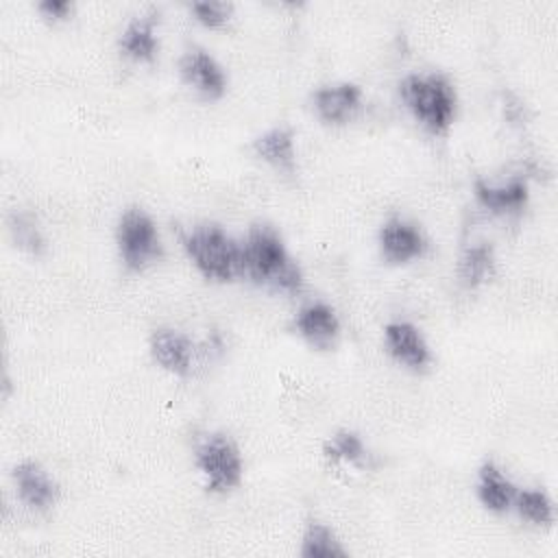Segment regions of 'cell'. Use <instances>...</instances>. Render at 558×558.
Masks as SVG:
<instances>
[{
  "label": "cell",
  "instance_id": "cell-1",
  "mask_svg": "<svg viewBox=\"0 0 558 558\" xmlns=\"http://www.w3.org/2000/svg\"><path fill=\"white\" fill-rule=\"evenodd\" d=\"M242 275L283 292H299L303 288L301 268L288 255L277 229L266 222L251 225L246 233L242 244Z\"/></svg>",
  "mask_w": 558,
  "mask_h": 558
},
{
  "label": "cell",
  "instance_id": "cell-2",
  "mask_svg": "<svg viewBox=\"0 0 558 558\" xmlns=\"http://www.w3.org/2000/svg\"><path fill=\"white\" fill-rule=\"evenodd\" d=\"M399 94L410 113L432 133H445L453 118L458 96L451 81L438 72L408 74L399 83Z\"/></svg>",
  "mask_w": 558,
  "mask_h": 558
},
{
  "label": "cell",
  "instance_id": "cell-3",
  "mask_svg": "<svg viewBox=\"0 0 558 558\" xmlns=\"http://www.w3.org/2000/svg\"><path fill=\"white\" fill-rule=\"evenodd\" d=\"M181 244L203 277L211 281H233L242 275V244L220 225H198L183 233Z\"/></svg>",
  "mask_w": 558,
  "mask_h": 558
},
{
  "label": "cell",
  "instance_id": "cell-4",
  "mask_svg": "<svg viewBox=\"0 0 558 558\" xmlns=\"http://www.w3.org/2000/svg\"><path fill=\"white\" fill-rule=\"evenodd\" d=\"M116 242L120 257L129 270H144L163 255V244L153 218L140 209L129 207L116 229Z\"/></svg>",
  "mask_w": 558,
  "mask_h": 558
},
{
  "label": "cell",
  "instance_id": "cell-5",
  "mask_svg": "<svg viewBox=\"0 0 558 558\" xmlns=\"http://www.w3.org/2000/svg\"><path fill=\"white\" fill-rule=\"evenodd\" d=\"M194 462L211 493L231 490L242 480V458L227 434H207L196 447Z\"/></svg>",
  "mask_w": 558,
  "mask_h": 558
},
{
  "label": "cell",
  "instance_id": "cell-6",
  "mask_svg": "<svg viewBox=\"0 0 558 558\" xmlns=\"http://www.w3.org/2000/svg\"><path fill=\"white\" fill-rule=\"evenodd\" d=\"M379 251L386 262L405 264L427 253V238L423 235L418 225L392 216L379 229Z\"/></svg>",
  "mask_w": 558,
  "mask_h": 558
},
{
  "label": "cell",
  "instance_id": "cell-7",
  "mask_svg": "<svg viewBox=\"0 0 558 558\" xmlns=\"http://www.w3.org/2000/svg\"><path fill=\"white\" fill-rule=\"evenodd\" d=\"M13 480H15L20 499L37 512H46L59 501L61 488L39 462L24 460V462L15 464Z\"/></svg>",
  "mask_w": 558,
  "mask_h": 558
},
{
  "label": "cell",
  "instance_id": "cell-8",
  "mask_svg": "<svg viewBox=\"0 0 558 558\" xmlns=\"http://www.w3.org/2000/svg\"><path fill=\"white\" fill-rule=\"evenodd\" d=\"M384 342L388 353L403 366L412 371H423L432 362L429 347L421 333V329L405 320L388 323L384 329Z\"/></svg>",
  "mask_w": 558,
  "mask_h": 558
},
{
  "label": "cell",
  "instance_id": "cell-9",
  "mask_svg": "<svg viewBox=\"0 0 558 558\" xmlns=\"http://www.w3.org/2000/svg\"><path fill=\"white\" fill-rule=\"evenodd\" d=\"M181 78L207 98H218L227 89V76L222 65L203 48H190L179 59Z\"/></svg>",
  "mask_w": 558,
  "mask_h": 558
},
{
  "label": "cell",
  "instance_id": "cell-10",
  "mask_svg": "<svg viewBox=\"0 0 558 558\" xmlns=\"http://www.w3.org/2000/svg\"><path fill=\"white\" fill-rule=\"evenodd\" d=\"M294 329L314 349H331L340 336V320L325 301H310L296 312Z\"/></svg>",
  "mask_w": 558,
  "mask_h": 558
},
{
  "label": "cell",
  "instance_id": "cell-11",
  "mask_svg": "<svg viewBox=\"0 0 558 558\" xmlns=\"http://www.w3.org/2000/svg\"><path fill=\"white\" fill-rule=\"evenodd\" d=\"M314 109L327 124L349 122L362 107V89L355 83L325 85L314 92Z\"/></svg>",
  "mask_w": 558,
  "mask_h": 558
},
{
  "label": "cell",
  "instance_id": "cell-12",
  "mask_svg": "<svg viewBox=\"0 0 558 558\" xmlns=\"http://www.w3.org/2000/svg\"><path fill=\"white\" fill-rule=\"evenodd\" d=\"M150 355L161 368L185 377L192 371L194 344L185 333L161 327L150 333Z\"/></svg>",
  "mask_w": 558,
  "mask_h": 558
},
{
  "label": "cell",
  "instance_id": "cell-13",
  "mask_svg": "<svg viewBox=\"0 0 558 558\" xmlns=\"http://www.w3.org/2000/svg\"><path fill=\"white\" fill-rule=\"evenodd\" d=\"M473 194L477 203L490 214H514L527 203V183L521 177H512L508 183L490 185L482 179L473 183Z\"/></svg>",
  "mask_w": 558,
  "mask_h": 558
},
{
  "label": "cell",
  "instance_id": "cell-14",
  "mask_svg": "<svg viewBox=\"0 0 558 558\" xmlns=\"http://www.w3.org/2000/svg\"><path fill=\"white\" fill-rule=\"evenodd\" d=\"M159 13L148 11L137 17H133L126 28L120 35V50L129 59L135 61H153L159 48V41L155 37V24H157Z\"/></svg>",
  "mask_w": 558,
  "mask_h": 558
},
{
  "label": "cell",
  "instance_id": "cell-15",
  "mask_svg": "<svg viewBox=\"0 0 558 558\" xmlns=\"http://www.w3.org/2000/svg\"><path fill=\"white\" fill-rule=\"evenodd\" d=\"M517 486L495 462H484L477 473V497L484 508L493 512H506L514 504Z\"/></svg>",
  "mask_w": 558,
  "mask_h": 558
},
{
  "label": "cell",
  "instance_id": "cell-16",
  "mask_svg": "<svg viewBox=\"0 0 558 558\" xmlns=\"http://www.w3.org/2000/svg\"><path fill=\"white\" fill-rule=\"evenodd\" d=\"M253 150L264 161L272 163L279 170L294 172V135L286 126H275L253 140Z\"/></svg>",
  "mask_w": 558,
  "mask_h": 558
},
{
  "label": "cell",
  "instance_id": "cell-17",
  "mask_svg": "<svg viewBox=\"0 0 558 558\" xmlns=\"http://www.w3.org/2000/svg\"><path fill=\"white\" fill-rule=\"evenodd\" d=\"M495 275V253L486 242L466 246L458 262V277L464 286L477 288Z\"/></svg>",
  "mask_w": 558,
  "mask_h": 558
},
{
  "label": "cell",
  "instance_id": "cell-18",
  "mask_svg": "<svg viewBox=\"0 0 558 558\" xmlns=\"http://www.w3.org/2000/svg\"><path fill=\"white\" fill-rule=\"evenodd\" d=\"M303 558H344L347 549L340 545L331 527L318 521H310L301 538Z\"/></svg>",
  "mask_w": 558,
  "mask_h": 558
},
{
  "label": "cell",
  "instance_id": "cell-19",
  "mask_svg": "<svg viewBox=\"0 0 558 558\" xmlns=\"http://www.w3.org/2000/svg\"><path fill=\"white\" fill-rule=\"evenodd\" d=\"M514 506H517V512L534 525H551L554 523V501L541 488L517 490Z\"/></svg>",
  "mask_w": 558,
  "mask_h": 558
},
{
  "label": "cell",
  "instance_id": "cell-20",
  "mask_svg": "<svg viewBox=\"0 0 558 558\" xmlns=\"http://www.w3.org/2000/svg\"><path fill=\"white\" fill-rule=\"evenodd\" d=\"M9 231H11V238H13L17 248H22L31 255H41L44 253L46 242H44V235H41L33 214H28V211L11 214Z\"/></svg>",
  "mask_w": 558,
  "mask_h": 558
},
{
  "label": "cell",
  "instance_id": "cell-21",
  "mask_svg": "<svg viewBox=\"0 0 558 558\" xmlns=\"http://www.w3.org/2000/svg\"><path fill=\"white\" fill-rule=\"evenodd\" d=\"M325 458L331 462H351L360 464L366 460V447L355 432L340 429L325 442Z\"/></svg>",
  "mask_w": 558,
  "mask_h": 558
},
{
  "label": "cell",
  "instance_id": "cell-22",
  "mask_svg": "<svg viewBox=\"0 0 558 558\" xmlns=\"http://www.w3.org/2000/svg\"><path fill=\"white\" fill-rule=\"evenodd\" d=\"M190 11L205 26H222L225 22H229V17L233 13V4L231 2L203 0V2H192Z\"/></svg>",
  "mask_w": 558,
  "mask_h": 558
},
{
  "label": "cell",
  "instance_id": "cell-23",
  "mask_svg": "<svg viewBox=\"0 0 558 558\" xmlns=\"http://www.w3.org/2000/svg\"><path fill=\"white\" fill-rule=\"evenodd\" d=\"M37 9L48 17V20H65L72 13V2L68 0H44L37 4Z\"/></svg>",
  "mask_w": 558,
  "mask_h": 558
}]
</instances>
